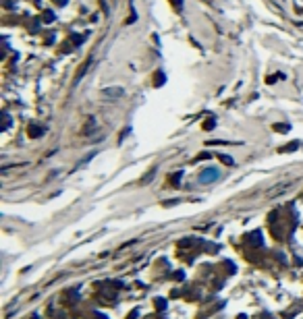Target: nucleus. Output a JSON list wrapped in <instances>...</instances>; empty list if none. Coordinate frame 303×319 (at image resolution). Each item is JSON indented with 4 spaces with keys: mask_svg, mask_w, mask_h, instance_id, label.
Here are the masks:
<instances>
[{
    "mask_svg": "<svg viewBox=\"0 0 303 319\" xmlns=\"http://www.w3.org/2000/svg\"><path fill=\"white\" fill-rule=\"evenodd\" d=\"M156 305L160 307V309H164V307H166V301H164V298H156Z\"/></svg>",
    "mask_w": 303,
    "mask_h": 319,
    "instance_id": "nucleus-4",
    "label": "nucleus"
},
{
    "mask_svg": "<svg viewBox=\"0 0 303 319\" xmlns=\"http://www.w3.org/2000/svg\"><path fill=\"white\" fill-rule=\"evenodd\" d=\"M222 162H224V164H233V160H231L228 155H222Z\"/></svg>",
    "mask_w": 303,
    "mask_h": 319,
    "instance_id": "nucleus-6",
    "label": "nucleus"
},
{
    "mask_svg": "<svg viewBox=\"0 0 303 319\" xmlns=\"http://www.w3.org/2000/svg\"><path fill=\"white\" fill-rule=\"evenodd\" d=\"M276 131H282V133H286V131H289V124H276Z\"/></svg>",
    "mask_w": 303,
    "mask_h": 319,
    "instance_id": "nucleus-5",
    "label": "nucleus"
},
{
    "mask_svg": "<svg viewBox=\"0 0 303 319\" xmlns=\"http://www.w3.org/2000/svg\"><path fill=\"white\" fill-rule=\"evenodd\" d=\"M218 176H220V172H218L216 168H204L201 172H199V184H212V182L218 180Z\"/></svg>",
    "mask_w": 303,
    "mask_h": 319,
    "instance_id": "nucleus-1",
    "label": "nucleus"
},
{
    "mask_svg": "<svg viewBox=\"0 0 303 319\" xmlns=\"http://www.w3.org/2000/svg\"><path fill=\"white\" fill-rule=\"evenodd\" d=\"M214 124H216V120H214V118H210V120L206 122V127H204V129H206V131H212V129H214Z\"/></svg>",
    "mask_w": 303,
    "mask_h": 319,
    "instance_id": "nucleus-2",
    "label": "nucleus"
},
{
    "mask_svg": "<svg viewBox=\"0 0 303 319\" xmlns=\"http://www.w3.org/2000/svg\"><path fill=\"white\" fill-rule=\"evenodd\" d=\"M299 147V143H293V145H289V147H282L280 151H293V149H297Z\"/></svg>",
    "mask_w": 303,
    "mask_h": 319,
    "instance_id": "nucleus-3",
    "label": "nucleus"
}]
</instances>
